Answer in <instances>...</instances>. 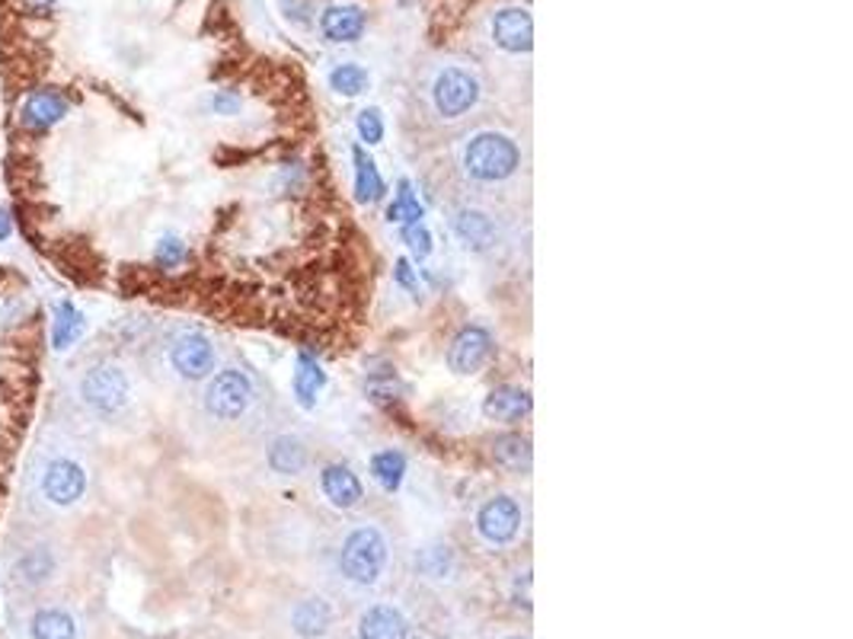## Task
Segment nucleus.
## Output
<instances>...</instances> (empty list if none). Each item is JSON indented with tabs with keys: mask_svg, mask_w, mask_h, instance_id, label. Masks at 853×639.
Wrapping results in <instances>:
<instances>
[{
	"mask_svg": "<svg viewBox=\"0 0 853 639\" xmlns=\"http://www.w3.org/2000/svg\"><path fill=\"white\" fill-rule=\"evenodd\" d=\"M387 560H390V544H387V534L377 525H355L339 544V554H335V566H339V575L359 589H372L380 582L384 569H387Z\"/></svg>",
	"mask_w": 853,
	"mask_h": 639,
	"instance_id": "f257e3e1",
	"label": "nucleus"
},
{
	"mask_svg": "<svg viewBox=\"0 0 853 639\" xmlns=\"http://www.w3.org/2000/svg\"><path fill=\"white\" fill-rule=\"evenodd\" d=\"M521 151L519 145L502 132H480L474 135L460 151V170L470 183L496 186L519 173Z\"/></svg>",
	"mask_w": 853,
	"mask_h": 639,
	"instance_id": "f03ea898",
	"label": "nucleus"
},
{
	"mask_svg": "<svg viewBox=\"0 0 853 639\" xmlns=\"http://www.w3.org/2000/svg\"><path fill=\"white\" fill-rule=\"evenodd\" d=\"M260 400V384L247 368H221L208 377L202 390V410L215 422H240Z\"/></svg>",
	"mask_w": 853,
	"mask_h": 639,
	"instance_id": "7ed1b4c3",
	"label": "nucleus"
},
{
	"mask_svg": "<svg viewBox=\"0 0 853 639\" xmlns=\"http://www.w3.org/2000/svg\"><path fill=\"white\" fill-rule=\"evenodd\" d=\"M80 400L96 415L125 413L132 403V380L125 375L122 365L115 362H100L93 368H87L80 377Z\"/></svg>",
	"mask_w": 853,
	"mask_h": 639,
	"instance_id": "20e7f679",
	"label": "nucleus"
},
{
	"mask_svg": "<svg viewBox=\"0 0 853 639\" xmlns=\"http://www.w3.org/2000/svg\"><path fill=\"white\" fill-rule=\"evenodd\" d=\"M480 77L474 75L470 68H460V65L442 68L435 75V80H432V106L447 122L464 118V115L470 113L480 103Z\"/></svg>",
	"mask_w": 853,
	"mask_h": 639,
	"instance_id": "39448f33",
	"label": "nucleus"
},
{
	"mask_svg": "<svg viewBox=\"0 0 853 639\" xmlns=\"http://www.w3.org/2000/svg\"><path fill=\"white\" fill-rule=\"evenodd\" d=\"M167 362L183 380H208L218 365V349L202 330H180L167 345Z\"/></svg>",
	"mask_w": 853,
	"mask_h": 639,
	"instance_id": "423d86ee",
	"label": "nucleus"
},
{
	"mask_svg": "<svg viewBox=\"0 0 853 639\" xmlns=\"http://www.w3.org/2000/svg\"><path fill=\"white\" fill-rule=\"evenodd\" d=\"M521 522H524L521 502L515 495H509V492L489 495L477 509V534H480L482 544H489V547L515 544L521 534Z\"/></svg>",
	"mask_w": 853,
	"mask_h": 639,
	"instance_id": "0eeeda50",
	"label": "nucleus"
},
{
	"mask_svg": "<svg viewBox=\"0 0 853 639\" xmlns=\"http://www.w3.org/2000/svg\"><path fill=\"white\" fill-rule=\"evenodd\" d=\"M38 489L52 505H61V509L77 505L87 492V470L71 457H55L45 464V470L38 477Z\"/></svg>",
	"mask_w": 853,
	"mask_h": 639,
	"instance_id": "6e6552de",
	"label": "nucleus"
},
{
	"mask_svg": "<svg viewBox=\"0 0 853 639\" xmlns=\"http://www.w3.org/2000/svg\"><path fill=\"white\" fill-rule=\"evenodd\" d=\"M492 333L486 327H464L451 339L447 349V368L454 375H477L482 365L492 358Z\"/></svg>",
	"mask_w": 853,
	"mask_h": 639,
	"instance_id": "1a4fd4ad",
	"label": "nucleus"
},
{
	"mask_svg": "<svg viewBox=\"0 0 853 639\" xmlns=\"http://www.w3.org/2000/svg\"><path fill=\"white\" fill-rule=\"evenodd\" d=\"M489 36L509 55H527L534 48V20L527 7H502L489 23Z\"/></svg>",
	"mask_w": 853,
	"mask_h": 639,
	"instance_id": "9d476101",
	"label": "nucleus"
},
{
	"mask_svg": "<svg viewBox=\"0 0 853 639\" xmlns=\"http://www.w3.org/2000/svg\"><path fill=\"white\" fill-rule=\"evenodd\" d=\"M451 230L460 240V247L470 253H489L499 243V225L486 208H474V205L457 208L451 215Z\"/></svg>",
	"mask_w": 853,
	"mask_h": 639,
	"instance_id": "9b49d317",
	"label": "nucleus"
},
{
	"mask_svg": "<svg viewBox=\"0 0 853 639\" xmlns=\"http://www.w3.org/2000/svg\"><path fill=\"white\" fill-rule=\"evenodd\" d=\"M68 115V100L61 90L42 87L26 96V103L20 106V122L33 132H48L52 125H58Z\"/></svg>",
	"mask_w": 853,
	"mask_h": 639,
	"instance_id": "f8f14e48",
	"label": "nucleus"
},
{
	"mask_svg": "<svg viewBox=\"0 0 853 639\" xmlns=\"http://www.w3.org/2000/svg\"><path fill=\"white\" fill-rule=\"evenodd\" d=\"M320 489H323V495L330 499V505H333V509H342V512L359 509L362 499H365L362 480H359V473H355L349 464H330V467H323Z\"/></svg>",
	"mask_w": 853,
	"mask_h": 639,
	"instance_id": "ddd939ff",
	"label": "nucleus"
},
{
	"mask_svg": "<svg viewBox=\"0 0 853 639\" xmlns=\"http://www.w3.org/2000/svg\"><path fill=\"white\" fill-rule=\"evenodd\" d=\"M359 639H409L407 614L397 604H372L359 617Z\"/></svg>",
	"mask_w": 853,
	"mask_h": 639,
	"instance_id": "4468645a",
	"label": "nucleus"
},
{
	"mask_svg": "<svg viewBox=\"0 0 853 639\" xmlns=\"http://www.w3.org/2000/svg\"><path fill=\"white\" fill-rule=\"evenodd\" d=\"M320 33L327 42L335 45H349L359 42L365 33V10L359 3H333L323 10L320 16Z\"/></svg>",
	"mask_w": 853,
	"mask_h": 639,
	"instance_id": "2eb2a0df",
	"label": "nucleus"
},
{
	"mask_svg": "<svg viewBox=\"0 0 853 639\" xmlns=\"http://www.w3.org/2000/svg\"><path fill=\"white\" fill-rule=\"evenodd\" d=\"M333 604L320 595H307L292 607V630L300 639H323L333 630Z\"/></svg>",
	"mask_w": 853,
	"mask_h": 639,
	"instance_id": "dca6fc26",
	"label": "nucleus"
},
{
	"mask_svg": "<svg viewBox=\"0 0 853 639\" xmlns=\"http://www.w3.org/2000/svg\"><path fill=\"white\" fill-rule=\"evenodd\" d=\"M265 464L272 473L278 477H300L310 464V452H307V442L297 438V435H278L272 438L269 452H265Z\"/></svg>",
	"mask_w": 853,
	"mask_h": 639,
	"instance_id": "f3484780",
	"label": "nucleus"
},
{
	"mask_svg": "<svg viewBox=\"0 0 853 639\" xmlns=\"http://www.w3.org/2000/svg\"><path fill=\"white\" fill-rule=\"evenodd\" d=\"M55 572H58V560H55L52 547H30L13 563V582L26 585V589H38V585L52 582Z\"/></svg>",
	"mask_w": 853,
	"mask_h": 639,
	"instance_id": "a211bd4d",
	"label": "nucleus"
},
{
	"mask_svg": "<svg viewBox=\"0 0 853 639\" xmlns=\"http://www.w3.org/2000/svg\"><path fill=\"white\" fill-rule=\"evenodd\" d=\"M457 554L445 540H432L416 550V572L429 582H451L457 575Z\"/></svg>",
	"mask_w": 853,
	"mask_h": 639,
	"instance_id": "6ab92c4d",
	"label": "nucleus"
},
{
	"mask_svg": "<svg viewBox=\"0 0 853 639\" xmlns=\"http://www.w3.org/2000/svg\"><path fill=\"white\" fill-rule=\"evenodd\" d=\"M482 413L492 422H521L531 413V393L524 387H496L486 400H482Z\"/></svg>",
	"mask_w": 853,
	"mask_h": 639,
	"instance_id": "aec40b11",
	"label": "nucleus"
},
{
	"mask_svg": "<svg viewBox=\"0 0 853 639\" xmlns=\"http://www.w3.org/2000/svg\"><path fill=\"white\" fill-rule=\"evenodd\" d=\"M323 384H327V375H323V368L317 365V358H314L310 352H300V355H297V372H295L297 403H300L304 410H310V407L317 403Z\"/></svg>",
	"mask_w": 853,
	"mask_h": 639,
	"instance_id": "412c9836",
	"label": "nucleus"
},
{
	"mask_svg": "<svg viewBox=\"0 0 853 639\" xmlns=\"http://www.w3.org/2000/svg\"><path fill=\"white\" fill-rule=\"evenodd\" d=\"M492 460L502 467V470H512V473H521L531 467V438L527 435H519V432H509V435H499L492 442Z\"/></svg>",
	"mask_w": 853,
	"mask_h": 639,
	"instance_id": "4be33fe9",
	"label": "nucleus"
},
{
	"mask_svg": "<svg viewBox=\"0 0 853 639\" xmlns=\"http://www.w3.org/2000/svg\"><path fill=\"white\" fill-rule=\"evenodd\" d=\"M83 313L77 310L71 301H58L55 304V313H52V345L58 352L71 349L80 333H83Z\"/></svg>",
	"mask_w": 853,
	"mask_h": 639,
	"instance_id": "5701e85b",
	"label": "nucleus"
},
{
	"mask_svg": "<svg viewBox=\"0 0 853 639\" xmlns=\"http://www.w3.org/2000/svg\"><path fill=\"white\" fill-rule=\"evenodd\" d=\"M33 639H77V624L75 617L61 607H42L36 611L33 624Z\"/></svg>",
	"mask_w": 853,
	"mask_h": 639,
	"instance_id": "b1692460",
	"label": "nucleus"
},
{
	"mask_svg": "<svg viewBox=\"0 0 853 639\" xmlns=\"http://www.w3.org/2000/svg\"><path fill=\"white\" fill-rule=\"evenodd\" d=\"M352 157H355V192H359V202L372 205L377 198H384L387 186H384V180L377 173V163L365 153V148H355Z\"/></svg>",
	"mask_w": 853,
	"mask_h": 639,
	"instance_id": "393cba45",
	"label": "nucleus"
},
{
	"mask_svg": "<svg viewBox=\"0 0 853 639\" xmlns=\"http://www.w3.org/2000/svg\"><path fill=\"white\" fill-rule=\"evenodd\" d=\"M372 473L384 492H397L400 483H403V477H407V457L400 452H394V448L390 452H377L372 457Z\"/></svg>",
	"mask_w": 853,
	"mask_h": 639,
	"instance_id": "a878e982",
	"label": "nucleus"
},
{
	"mask_svg": "<svg viewBox=\"0 0 853 639\" xmlns=\"http://www.w3.org/2000/svg\"><path fill=\"white\" fill-rule=\"evenodd\" d=\"M330 87L339 96H362L372 87V75L359 61H345L330 71Z\"/></svg>",
	"mask_w": 853,
	"mask_h": 639,
	"instance_id": "bb28decb",
	"label": "nucleus"
},
{
	"mask_svg": "<svg viewBox=\"0 0 853 639\" xmlns=\"http://www.w3.org/2000/svg\"><path fill=\"white\" fill-rule=\"evenodd\" d=\"M400 192H397V198H394V205L387 208V218L394 221V225H416V221H422V205H419V198L412 195V183L409 180H400Z\"/></svg>",
	"mask_w": 853,
	"mask_h": 639,
	"instance_id": "cd10ccee",
	"label": "nucleus"
},
{
	"mask_svg": "<svg viewBox=\"0 0 853 639\" xmlns=\"http://www.w3.org/2000/svg\"><path fill=\"white\" fill-rule=\"evenodd\" d=\"M189 260L186 243L180 237H163L153 250V263L160 269H180Z\"/></svg>",
	"mask_w": 853,
	"mask_h": 639,
	"instance_id": "c85d7f7f",
	"label": "nucleus"
},
{
	"mask_svg": "<svg viewBox=\"0 0 853 639\" xmlns=\"http://www.w3.org/2000/svg\"><path fill=\"white\" fill-rule=\"evenodd\" d=\"M355 125H359V138H362L365 145H380V141H384V115H380L377 106L362 110Z\"/></svg>",
	"mask_w": 853,
	"mask_h": 639,
	"instance_id": "c756f323",
	"label": "nucleus"
},
{
	"mask_svg": "<svg viewBox=\"0 0 853 639\" xmlns=\"http://www.w3.org/2000/svg\"><path fill=\"white\" fill-rule=\"evenodd\" d=\"M403 243H407L409 253H412L416 260H425V256L432 253V233H429V227L422 225V221L403 225Z\"/></svg>",
	"mask_w": 853,
	"mask_h": 639,
	"instance_id": "7c9ffc66",
	"label": "nucleus"
},
{
	"mask_svg": "<svg viewBox=\"0 0 853 639\" xmlns=\"http://www.w3.org/2000/svg\"><path fill=\"white\" fill-rule=\"evenodd\" d=\"M212 110H215L218 115L240 113V96L230 93V90H218V93L212 96Z\"/></svg>",
	"mask_w": 853,
	"mask_h": 639,
	"instance_id": "2f4dec72",
	"label": "nucleus"
},
{
	"mask_svg": "<svg viewBox=\"0 0 853 639\" xmlns=\"http://www.w3.org/2000/svg\"><path fill=\"white\" fill-rule=\"evenodd\" d=\"M515 604L531 611V572H519V579H515Z\"/></svg>",
	"mask_w": 853,
	"mask_h": 639,
	"instance_id": "473e14b6",
	"label": "nucleus"
},
{
	"mask_svg": "<svg viewBox=\"0 0 853 639\" xmlns=\"http://www.w3.org/2000/svg\"><path fill=\"white\" fill-rule=\"evenodd\" d=\"M394 278H397L403 288H409V292H416V288H419V282H416V272H412V265H409L407 260H400V263H397V269H394Z\"/></svg>",
	"mask_w": 853,
	"mask_h": 639,
	"instance_id": "72a5a7b5",
	"label": "nucleus"
},
{
	"mask_svg": "<svg viewBox=\"0 0 853 639\" xmlns=\"http://www.w3.org/2000/svg\"><path fill=\"white\" fill-rule=\"evenodd\" d=\"M13 233V221H10V215H7V208L0 205V240H7Z\"/></svg>",
	"mask_w": 853,
	"mask_h": 639,
	"instance_id": "f704fd0d",
	"label": "nucleus"
},
{
	"mask_svg": "<svg viewBox=\"0 0 853 639\" xmlns=\"http://www.w3.org/2000/svg\"><path fill=\"white\" fill-rule=\"evenodd\" d=\"M30 7H36V10H45V7H52L55 0H26Z\"/></svg>",
	"mask_w": 853,
	"mask_h": 639,
	"instance_id": "c9c22d12",
	"label": "nucleus"
},
{
	"mask_svg": "<svg viewBox=\"0 0 853 639\" xmlns=\"http://www.w3.org/2000/svg\"><path fill=\"white\" fill-rule=\"evenodd\" d=\"M505 639H527V637H505Z\"/></svg>",
	"mask_w": 853,
	"mask_h": 639,
	"instance_id": "e433bc0d",
	"label": "nucleus"
}]
</instances>
